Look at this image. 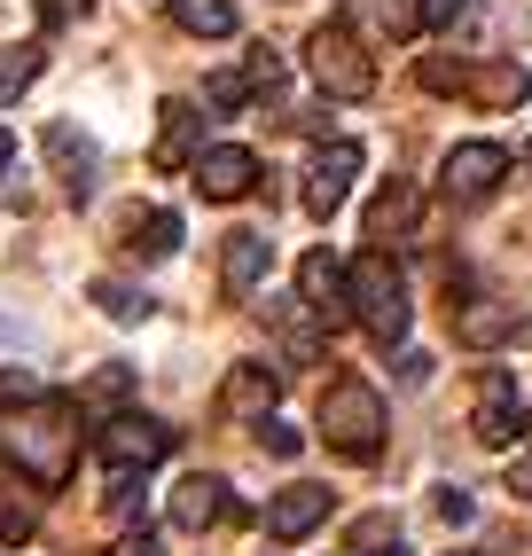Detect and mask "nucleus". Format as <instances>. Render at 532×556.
I'll return each instance as SVG.
<instances>
[{
    "label": "nucleus",
    "mask_w": 532,
    "mask_h": 556,
    "mask_svg": "<svg viewBox=\"0 0 532 556\" xmlns=\"http://www.w3.org/2000/svg\"><path fill=\"white\" fill-rule=\"evenodd\" d=\"M48 384L31 377V368H0V407H24V400H40Z\"/></svg>",
    "instance_id": "30"
},
{
    "label": "nucleus",
    "mask_w": 532,
    "mask_h": 556,
    "mask_svg": "<svg viewBox=\"0 0 532 556\" xmlns=\"http://www.w3.org/2000/svg\"><path fill=\"white\" fill-rule=\"evenodd\" d=\"M126 243H134L141 258H173V251H180V212H141L134 228H126Z\"/></svg>",
    "instance_id": "21"
},
{
    "label": "nucleus",
    "mask_w": 532,
    "mask_h": 556,
    "mask_svg": "<svg viewBox=\"0 0 532 556\" xmlns=\"http://www.w3.org/2000/svg\"><path fill=\"white\" fill-rule=\"evenodd\" d=\"M110 526H134V517L149 509V486H141V470H110Z\"/></svg>",
    "instance_id": "24"
},
{
    "label": "nucleus",
    "mask_w": 532,
    "mask_h": 556,
    "mask_svg": "<svg viewBox=\"0 0 532 556\" xmlns=\"http://www.w3.org/2000/svg\"><path fill=\"white\" fill-rule=\"evenodd\" d=\"M431 377V353H400V384H423Z\"/></svg>",
    "instance_id": "35"
},
{
    "label": "nucleus",
    "mask_w": 532,
    "mask_h": 556,
    "mask_svg": "<svg viewBox=\"0 0 532 556\" xmlns=\"http://www.w3.org/2000/svg\"><path fill=\"white\" fill-rule=\"evenodd\" d=\"M275 400H282V368H266V361H236V368H227V384H219V407L236 424H266V416H275Z\"/></svg>",
    "instance_id": "11"
},
{
    "label": "nucleus",
    "mask_w": 532,
    "mask_h": 556,
    "mask_svg": "<svg viewBox=\"0 0 532 556\" xmlns=\"http://www.w3.org/2000/svg\"><path fill=\"white\" fill-rule=\"evenodd\" d=\"M524 165H532V141H524Z\"/></svg>",
    "instance_id": "38"
},
{
    "label": "nucleus",
    "mask_w": 532,
    "mask_h": 556,
    "mask_svg": "<svg viewBox=\"0 0 532 556\" xmlns=\"http://www.w3.org/2000/svg\"><path fill=\"white\" fill-rule=\"evenodd\" d=\"M517 424H524V407H517V377H509V368H485V377H478V416H470L478 447H509Z\"/></svg>",
    "instance_id": "12"
},
{
    "label": "nucleus",
    "mask_w": 532,
    "mask_h": 556,
    "mask_svg": "<svg viewBox=\"0 0 532 556\" xmlns=\"http://www.w3.org/2000/svg\"><path fill=\"white\" fill-rule=\"evenodd\" d=\"M40 55H48V48H9V55H0V110H9L31 79H40Z\"/></svg>",
    "instance_id": "25"
},
{
    "label": "nucleus",
    "mask_w": 532,
    "mask_h": 556,
    "mask_svg": "<svg viewBox=\"0 0 532 556\" xmlns=\"http://www.w3.org/2000/svg\"><path fill=\"white\" fill-rule=\"evenodd\" d=\"M282 79H290V63H282L275 48H251V63H243V87H251V94H282Z\"/></svg>",
    "instance_id": "28"
},
{
    "label": "nucleus",
    "mask_w": 532,
    "mask_h": 556,
    "mask_svg": "<svg viewBox=\"0 0 532 556\" xmlns=\"http://www.w3.org/2000/svg\"><path fill=\"white\" fill-rule=\"evenodd\" d=\"M94 455L110 470H157L173 455V424H157V416H110L94 431Z\"/></svg>",
    "instance_id": "6"
},
{
    "label": "nucleus",
    "mask_w": 532,
    "mask_h": 556,
    "mask_svg": "<svg viewBox=\"0 0 532 556\" xmlns=\"http://www.w3.org/2000/svg\"><path fill=\"white\" fill-rule=\"evenodd\" d=\"M219 517H236V502H227V478L197 470V478H180V486H173V526H180V533H212Z\"/></svg>",
    "instance_id": "15"
},
{
    "label": "nucleus",
    "mask_w": 532,
    "mask_h": 556,
    "mask_svg": "<svg viewBox=\"0 0 532 556\" xmlns=\"http://www.w3.org/2000/svg\"><path fill=\"white\" fill-rule=\"evenodd\" d=\"M31 533H40V509H31L16 486H0V541H9V548H24Z\"/></svg>",
    "instance_id": "26"
},
{
    "label": "nucleus",
    "mask_w": 532,
    "mask_h": 556,
    "mask_svg": "<svg viewBox=\"0 0 532 556\" xmlns=\"http://www.w3.org/2000/svg\"><path fill=\"white\" fill-rule=\"evenodd\" d=\"M266 258H275V243H266L258 228H236L219 243V282H227V299H251V290L266 282Z\"/></svg>",
    "instance_id": "18"
},
{
    "label": "nucleus",
    "mask_w": 532,
    "mask_h": 556,
    "mask_svg": "<svg viewBox=\"0 0 532 556\" xmlns=\"http://www.w3.org/2000/svg\"><path fill=\"white\" fill-rule=\"evenodd\" d=\"M94 306H102L110 321H149V314H157V299H149V290H134V282H118V275L94 282Z\"/></svg>",
    "instance_id": "23"
},
{
    "label": "nucleus",
    "mask_w": 532,
    "mask_h": 556,
    "mask_svg": "<svg viewBox=\"0 0 532 556\" xmlns=\"http://www.w3.org/2000/svg\"><path fill=\"white\" fill-rule=\"evenodd\" d=\"M470 0H415V16H423V31H454V16H463Z\"/></svg>",
    "instance_id": "32"
},
{
    "label": "nucleus",
    "mask_w": 532,
    "mask_h": 556,
    "mask_svg": "<svg viewBox=\"0 0 532 556\" xmlns=\"http://www.w3.org/2000/svg\"><path fill=\"white\" fill-rule=\"evenodd\" d=\"M463 94H470L478 110H517V102L532 94V71H524L517 55H493V63H463Z\"/></svg>",
    "instance_id": "14"
},
{
    "label": "nucleus",
    "mask_w": 532,
    "mask_h": 556,
    "mask_svg": "<svg viewBox=\"0 0 532 556\" xmlns=\"http://www.w3.org/2000/svg\"><path fill=\"white\" fill-rule=\"evenodd\" d=\"M173 24L197 31V40H227V31H236V9H227V0H173Z\"/></svg>",
    "instance_id": "22"
},
{
    "label": "nucleus",
    "mask_w": 532,
    "mask_h": 556,
    "mask_svg": "<svg viewBox=\"0 0 532 556\" xmlns=\"http://www.w3.org/2000/svg\"><path fill=\"white\" fill-rule=\"evenodd\" d=\"M126 400H134V368L126 361H102L94 377L79 384V416H102L110 424V416H126Z\"/></svg>",
    "instance_id": "20"
},
{
    "label": "nucleus",
    "mask_w": 532,
    "mask_h": 556,
    "mask_svg": "<svg viewBox=\"0 0 532 556\" xmlns=\"http://www.w3.org/2000/svg\"><path fill=\"white\" fill-rule=\"evenodd\" d=\"M345 290H353V321L368 329L376 345H400L407 338L415 306H407V282L392 267V251H360L353 267H345Z\"/></svg>",
    "instance_id": "3"
},
{
    "label": "nucleus",
    "mask_w": 532,
    "mask_h": 556,
    "mask_svg": "<svg viewBox=\"0 0 532 556\" xmlns=\"http://www.w3.org/2000/svg\"><path fill=\"white\" fill-rule=\"evenodd\" d=\"M384 431H392V416H384V392H376V384L337 377L321 392V439L345 463H376V455H384Z\"/></svg>",
    "instance_id": "2"
},
{
    "label": "nucleus",
    "mask_w": 532,
    "mask_h": 556,
    "mask_svg": "<svg viewBox=\"0 0 532 556\" xmlns=\"http://www.w3.org/2000/svg\"><path fill=\"white\" fill-rule=\"evenodd\" d=\"M321 517H329V486H306V478H297V486H282L275 502H266V533L275 541H306Z\"/></svg>",
    "instance_id": "17"
},
{
    "label": "nucleus",
    "mask_w": 532,
    "mask_h": 556,
    "mask_svg": "<svg viewBox=\"0 0 532 556\" xmlns=\"http://www.w3.org/2000/svg\"><path fill=\"white\" fill-rule=\"evenodd\" d=\"M258 447L275 455V463H297V455H306V431L282 424V416H266V424H258Z\"/></svg>",
    "instance_id": "29"
},
{
    "label": "nucleus",
    "mask_w": 532,
    "mask_h": 556,
    "mask_svg": "<svg viewBox=\"0 0 532 556\" xmlns=\"http://www.w3.org/2000/svg\"><path fill=\"white\" fill-rule=\"evenodd\" d=\"M502 180H509V150H502V141H454V150L439 157V189L454 204H485Z\"/></svg>",
    "instance_id": "5"
},
{
    "label": "nucleus",
    "mask_w": 532,
    "mask_h": 556,
    "mask_svg": "<svg viewBox=\"0 0 532 556\" xmlns=\"http://www.w3.org/2000/svg\"><path fill=\"white\" fill-rule=\"evenodd\" d=\"M306 71H314V87H321L329 102H360V94H376V55L360 48L353 16L314 24V40H306Z\"/></svg>",
    "instance_id": "4"
},
{
    "label": "nucleus",
    "mask_w": 532,
    "mask_h": 556,
    "mask_svg": "<svg viewBox=\"0 0 532 556\" xmlns=\"http://www.w3.org/2000/svg\"><path fill=\"white\" fill-rule=\"evenodd\" d=\"M243 102H251V87H243V71H212V79H204V110H212V118H236Z\"/></svg>",
    "instance_id": "27"
},
{
    "label": "nucleus",
    "mask_w": 532,
    "mask_h": 556,
    "mask_svg": "<svg viewBox=\"0 0 532 556\" xmlns=\"http://www.w3.org/2000/svg\"><path fill=\"white\" fill-rule=\"evenodd\" d=\"M509 494H524V502H532V455H517V463H509Z\"/></svg>",
    "instance_id": "36"
},
{
    "label": "nucleus",
    "mask_w": 532,
    "mask_h": 556,
    "mask_svg": "<svg viewBox=\"0 0 532 556\" xmlns=\"http://www.w3.org/2000/svg\"><path fill=\"white\" fill-rule=\"evenodd\" d=\"M110 556H165V541H157V533H126V541L110 548Z\"/></svg>",
    "instance_id": "34"
},
{
    "label": "nucleus",
    "mask_w": 532,
    "mask_h": 556,
    "mask_svg": "<svg viewBox=\"0 0 532 556\" xmlns=\"http://www.w3.org/2000/svg\"><path fill=\"white\" fill-rule=\"evenodd\" d=\"M188 173H197V189H204L212 204H243V197L258 189V157L243 150V141H212Z\"/></svg>",
    "instance_id": "9"
},
{
    "label": "nucleus",
    "mask_w": 532,
    "mask_h": 556,
    "mask_svg": "<svg viewBox=\"0 0 532 556\" xmlns=\"http://www.w3.org/2000/svg\"><path fill=\"white\" fill-rule=\"evenodd\" d=\"M524 424H532V416H524ZM524 439H532V431H524Z\"/></svg>",
    "instance_id": "41"
},
{
    "label": "nucleus",
    "mask_w": 532,
    "mask_h": 556,
    "mask_svg": "<svg viewBox=\"0 0 532 556\" xmlns=\"http://www.w3.org/2000/svg\"><path fill=\"white\" fill-rule=\"evenodd\" d=\"M297 299H306V314L321 321V338H337V329L353 321V290H345V258L329 251H306L297 258Z\"/></svg>",
    "instance_id": "7"
},
{
    "label": "nucleus",
    "mask_w": 532,
    "mask_h": 556,
    "mask_svg": "<svg viewBox=\"0 0 532 556\" xmlns=\"http://www.w3.org/2000/svg\"><path fill=\"white\" fill-rule=\"evenodd\" d=\"M353 180H360V141H329V150L314 157V173H306V189H297V204H306L314 219H329V212H345Z\"/></svg>",
    "instance_id": "8"
},
{
    "label": "nucleus",
    "mask_w": 532,
    "mask_h": 556,
    "mask_svg": "<svg viewBox=\"0 0 532 556\" xmlns=\"http://www.w3.org/2000/svg\"><path fill=\"white\" fill-rule=\"evenodd\" d=\"M204 157V118L197 102H165L157 110V173H188Z\"/></svg>",
    "instance_id": "16"
},
{
    "label": "nucleus",
    "mask_w": 532,
    "mask_h": 556,
    "mask_svg": "<svg viewBox=\"0 0 532 556\" xmlns=\"http://www.w3.org/2000/svg\"><path fill=\"white\" fill-rule=\"evenodd\" d=\"M392 556H407V548H400V541H392Z\"/></svg>",
    "instance_id": "39"
},
{
    "label": "nucleus",
    "mask_w": 532,
    "mask_h": 556,
    "mask_svg": "<svg viewBox=\"0 0 532 556\" xmlns=\"http://www.w3.org/2000/svg\"><path fill=\"white\" fill-rule=\"evenodd\" d=\"M439 517H446V526H470V517H478L470 486H439Z\"/></svg>",
    "instance_id": "33"
},
{
    "label": "nucleus",
    "mask_w": 532,
    "mask_h": 556,
    "mask_svg": "<svg viewBox=\"0 0 532 556\" xmlns=\"http://www.w3.org/2000/svg\"><path fill=\"white\" fill-rule=\"evenodd\" d=\"M431 94H463V63H446V55H423V71H415Z\"/></svg>",
    "instance_id": "31"
},
{
    "label": "nucleus",
    "mask_w": 532,
    "mask_h": 556,
    "mask_svg": "<svg viewBox=\"0 0 532 556\" xmlns=\"http://www.w3.org/2000/svg\"><path fill=\"white\" fill-rule=\"evenodd\" d=\"M463 556H485V548H463Z\"/></svg>",
    "instance_id": "40"
},
{
    "label": "nucleus",
    "mask_w": 532,
    "mask_h": 556,
    "mask_svg": "<svg viewBox=\"0 0 532 556\" xmlns=\"http://www.w3.org/2000/svg\"><path fill=\"white\" fill-rule=\"evenodd\" d=\"M415 212H423V189H415V180H384V189H376V204H368V243L384 251L392 236H407Z\"/></svg>",
    "instance_id": "19"
},
{
    "label": "nucleus",
    "mask_w": 532,
    "mask_h": 556,
    "mask_svg": "<svg viewBox=\"0 0 532 556\" xmlns=\"http://www.w3.org/2000/svg\"><path fill=\"white\" fill-rule=\"evenodd\" d=\"M454 338H463L470 353H502V345H524V338H532V321H524V306H509V299H478V306L454 314Z\"/></svg>",
    "instance_id": "10"
},
{
    "label": "nucleus",
    "mask_w": 532,
    "mask_h": 556,
    "mask_svg": "<svg viewBox=\"0 0 532 556\" xmlns=\"http://www.w3.org/2000/svg\"><path fill=\"white\" fill-rule=\"evenodd\" d=\"M9 165H16V134L0 126V180H9Z\"/></svg>",
    "instance_id": "37"
},
{
    "label": "nucleus",
    "mask_w": 532,
    "mask_h": 556,
    "mask_svg": "<svg viewBox=\"0 0 532 556\" xmlns=\"http://www.w3.org/2000/svg\"><path fill=\"white\" fill-rule=\"evenodd\" d=\"M0 447L31 486H63L71 463H79V400L40 392L24 407H0Z\"/></svg>",
    "instance_id": "1"
},
{
    "label": "nucleus",
    "mask_w": 532,
    "mask_h": 556,
    "mask_svg": "<svg viewBox=\"0 0 532 556\" xmlns=\"http://www.w3.org/2000/svg\"><path fill=\"white\" fill-rule=\"evenodd\" d=\"M48 165H55V180H63V197H71V204H87V197H94L102 157H94V141L71 126V118H55V126H48Z\"/></svg>",
    "instance_id": "13"
}]
</instances>
